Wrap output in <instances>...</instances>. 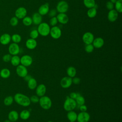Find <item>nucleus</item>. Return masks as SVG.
I'll use <instances>...</instances> for the list:
<instances>
[{"label":"nucleus","mask_w":122,"mask_h":122,"mask_svg":"<svg viewBox=\"0 0 122 122\" xmlns=\"http://www.w3.org/2000/svg\"><path fill=\"white\" fill-rule=\"evenodd\" d=\"M69 122H73V121H69Z\"/></svg>","instance_id":"nucleus-51"},{"label":"nucleus","mask_w":122,"mask_h":122,"mask_svg":"<svg viewBox=\"0 0 122 122\" xmlns=\"http://www.w3.org/2000/svg\"><path fill=\"white\" fill-rule=\"evenodd\" d=\"M39 35V34L37 30H31L30 33V38L35 39V40L38 37Z\"/></svg>","instance_id":"nucleus-38"},{"label":"nucleus","mask_w":122,"mask_h":122,"mask_svg":"<svg viewBox=\"0 0 122 122\" xmlns=\"http://www.w3.org/2000/svg\"><path fill=\"white\" fill-rule=\"evenodd\" d=\"M25 45L28 49L33 50L37 47V42L35 39L30 38L26 41Z\"/></svg>","instance_id":"nucleus-20"},{"label":"nucleus","mask_w":122,"mask_h":122,"mask_svg":"<svg viewBox=\"0 0 122 122\" xmlns=\"http://www.w3.org/2000/svg\"><path fill=\"white\" fill-rule=\"evenodd\" d=\"M115 10L118 13L122 12V0H117L115 3Z\"/></svg>","instance_id":"nucleus-35"},{"label":"nucleus","mask_w":122,"mask_h":122,"mask_svg":"<svg viewBox=\"0 0 122 122\" xmlns=\"http://www.w3.org/2000/svg\"><path fill=\"white\" fill-rule=\"evenodd\" d=\"M27 14V11L25 8L23 7H19L15 11V16L18 19H22Z\"/></svg>","instance_id":"nucleus-12"},{"label":"nucleus","mask_w":122,"mask_h":122,"mask_svg":"<svg viewBox=\"0 0 122 122\" xmlns=\"http://www.w3.org/2000/svg\"><path fill=\"white\" fill-rule=\"evenodd\" d=\"M106 7L108 10H110L114 9V4L112 3V2H111L110 1H109L106 3Z\"/></svg>","instance_id":"nucleus-42"},{"label":"nucleus","mask_w":122,"mask_h":122,"mask_svg":"<svg viewBox=\"0 0 122 122\" xmlns=\"http://www.w3.org/2000/svg\"><path fill=\"white\" fill-rule=\"evenodd\" d=\"M39 97H38L37 95H33L30 97V99L31 102L36 103L39 102Z\"/></svg>","instance_id":"nucleus-40"},{"label":"nucleus","mask_w":122,"mask_h":122,"mask_svg":"<svg viewBox=\"0 0 122 122\" xmlns=\"http://www.w3.org/2000/svg\"><path fill=\"white\" fill-rule=\"evenodd\" d=\"M47 122H53V121H48Z\"/></svg>","instance_id":"nucleus-50"},{"label":"nucleus","mask_w":122,"mask_h":122,"mask_svg":"<svg viewBox=\"0 0 122 122\" xmlns=\"http://www.w3.org/2000/svg\"><path fill=\"white\" fill-rule=\"evenodd\" d=\"M13 99L14 101L18 104L25 107L30 106L31 103L30 97L21 93H16L13 97Z\"/></svg>","instance_id":"nucleus-1"},{"label":"nucleus","mask_w":122,"mask_h":122,"mask_svg":"<svg viewBox=\"0 0 122 122\" xmlns=\"http://www.w3.org/2000/svg\"><path fill=\"white\" fill-rule=\"evenodd\" d=\"M33 62L32 57L29 55H24L20 58V64L27 67L30 66Z\"/></svg>","instance_id":"nucleus-8"},{"label":"nucleus","mask_w":122,"mask_h":122,"mask_svg":"<svg viewBox=\"0 0 122 122\" xmlns=\"http://www.w3.org/2000/svg\"><path fill=\"white\" fill-rule=\"evenodd\" d=\"M10 75V71L8 68H3L0 71V76L3 79H7Z\"/></svg>","instance_id":"nucleus-27"},{"label":"nucleus","mask_w":122,"mask_h":122,"mask_svg":"<svg viewBox=\"0 0 122 122\" xmlns=\"http://www.w3.org/2000/svg\"><path fill=\"white\" fill-rule=\"evenodd\" d=\"M72 83H73L75 84H78L80 83L81 80L79 77H74L72 78Z\"/></svg>","instance_id":"nucleus-45"},{"label":"nucleus","mask_w":122,"mask_h":122,"mask_svg":"<svg viewBox=\"0 0 122 122\" xmlns=\"http://www.w3.org/2000/svg\"><path fill=\"white\" fill-rule=\"evenodd\" d=\"M18 23H19V19L15 16L12 17L10 20V23L13 27L17 26Z\"/></svg>","instance_id":"nucleus-36"},{"label":"nucleus","mask_w":122,"mask_h":122,"mask_svg":"<svg viewBox=\"0 0 122 122\" xmlns=\"http://www.w3.org/2000/svg\"><path fill=\"white\" fill-rule=\"evenodd\" d=\"M104 43V40L101 37H97L94 39L92 44L93 47L97 49H99L102 48Z\"/></svg>","instance_id":"nucleus-19"},{"label":"nucleus","mask_w":122,"mask_h":122,"mask_svg":"<svg viewBox=\"0 0 122 122\" xmlns=\"http://www.w3.org/2000/svg\"><path fill=\"white\" fill-rule=\"evenodd\" d=\"M46 92V87L44 84H40L36 88V95L41 97L45 95Z\"/></svg>","instance_id":"nucleus-14"},{"label":"nucleus","mask_w":122,"mask_h":122,"mask_svg":"<svg viewBox=\"0 0 122 122\" xmlns=\"http://www.w3.org/2000/svg\"><path fill=\"white\" fill-rule=\"evenodd\" d=\"M56 18L58 21L62 24H66L69 21V17L65 13H59Z\"/></svg>","instance_id":"nucleus-15"},{"label":"nucleus","mask_w":122,"mask_h":122,"mask_svg":"<svg viewBox=\"0 0 122 122\" xmlns=\"http://www.w3.org/2000/svg\"><path fill=\"white\" fill-rule=\"evenodd\" d=\"M11 57H12V55H11L10 53H8V54H6L2 56V59L4 62H9L10 61Z\"/></svg>","instance_id":"nucleus-39"},{"label":"nucleus","mask_w":122,"mask_h":122,"mask_svg":"<svg viewBox=\"0 0 122 122\" xmlns=\"http://www.w3.org/2000/svg\"><path fill=\"white\" fill-rule=\"evenodd\" d=\"M67 117L69 121L75 122L77 120V114L73 110L68 112L67 114Z\"/></svg>","instance_id":"nucleus-26"},{"label":"nucleus","mask_w":122,"mask_h":122,"mask_svg":"<svg viewBox=\"0 0 122 122\" xmlns=\"http://www.w3.org/2000/svg\"><path fill=\"white\" fill-rule=\"evenodd\" d=\"M49 11V4L48 3H46L41 5L38 9V13L41 16L47 14Z\"/></svg>","instance_id":"nucleus-21"},{"label":"nucleus","mask_w":122,"mask_h":122,"mask_svg":"<svg viewBox=\"0 0 122 122\" xmlns=\"http://www.w3.org/2000/svg\"><path fill=\"white\" fill-rule=\"evenodd\" d=\"M23 24L26 26H29L32 23V20L31 18L29 16H25L22 19Z\"/></svg>","instance_id":"nucleus-34"},{"label":"nucleus","mask_w":122,"mask_h":122,"mask_svg":"<svg viewBox=\"0 0 122 122\" xmlns=\"http://www.w3.org/2000/svg\"><path fill=\"white\" fill-rule=\"evenodd\" d=\"M94 39L93 34L90 32H85L82 37V41L85 44H92Z\"/></svg>","instance_id":"nucleus-13"},{"label":"nucleus","mask_w":122,"mask_h":122,"mask_svg":"<svg viewBox=\"0 0 122 122\" xmlns=\"http://www.w3.org/2000/svg\"><path fill=\"white\" fill-rule=\"evenodd\" d=\"M72 83V78L68 76L63 77L60 81V85L64 89H67L70 87Z\"/></svg>","instance_id":"nucleus-10"},{"label":"nucleus","mask_w":122,"mask_h":122,"mask_svg":"<svg viewBox=\"0 0 122 122\" xmlns=\"http://www.w3.org/2000/svg\"><path fill=\"white\" fill-rule=\"evenodd\" d=\"M75 100L76 102L77 105H78L79 106L80 105L84 104L85 102V100L84 97L82 96L80 93L78 95V96H77V97L76 98Z\"/></svg>","instance_id":"nucleus-31"},{"label":"nucleus","mask_w":122,"mask_h":122,"mask_svg":"<svg viewBox=\"0 0 122 122\" xmlns=\"http://www.w3.org/2000/svg\"><path fill=\"white\" fill-rule=\"evenodd\" d=\"M66 73L68 76L72 78L75 77L77 73V71L75 67L73 66H70L67 69Z\"/></svg>","instance_id":"nucleus-23"},{"label":"nucleus","mask_w":122,"mask_h":122,"mask_svg":"<svg viewBox=\"0 0 122 122\" xmlns=\"http://www.w3.org/2000/svg\"><path fill=\"white\" fill-rule=\"evenodd\" d=\"M83 4L88 9L94 7L96 4L95 0H83Z\"/></svg>","instance_id":"nucleus-30"},{"label":"nucleus","mask_w":122,"mask_h":122,"mask_svg":"<svg viewBox=\"0 0 122 122\" xmlns=\"http://www.w3.org/2000/svg\"><path fill=\"white\" fill-rule=\"evenodd\" d=\"M50 34L53 39H58L61 35V30L58 26H52L51 28Z\"/></svg>","instance_id":"nucleus-6"},{"label":"nucleus","mask_w":122,"mask_h":122,"mask_svg":"<svg viewBox=\"0 0 122 122\" xmlns=\"http://www.w3.org/2000/svg\"><path fill=\"white\" fill-rule=\"evenodd\" d=\"M31 19L32 20V23L35 25H38L41 23L42 22V16L40 14H39L38 12L34 13L32 15Z\"/></svg>","instance_id":"nucleus-22"},{"label":"nucleus","mask_w":122,"mask_h":122,"mask_svg":"<svg viewBox=\"0 0 122 122\" xmlns=\"http://www.w3.org/2000/svg\"><path fill=\"white\" fill-rule=\"evenodd\" d=\"M16 72L18 76L21 78H24L28 74V71L26 67L20 64L16 67Z\"/></svg>","instance_id":"nucleus-9"},{"label":"nucleus","mask_w":122,"mask_h":122,"mask_svg":"<svg viewBox=\"0 0 122 122\" xmlns=\"http://www.w3.org/2000/svg\"><path fill=\"white\" fill-rule=\"evenodd\" d=\"M19 118V114L17 111L12 110L10 111L8 115V119L11 122H16Z\"/></svg>","instance_id":"nucleus-18"},{"label":"nucleus","mask_w":122,"mask_h":122,"mask_svg":"<svg viewBox=\"0 0 122 122\" xmlns=\"http://www.w3.org/2000/svg\"><path fill=\"white\" fill-rule=\"evenodd\" d=\"M69 9L68 3L64 0L59 1L56 6V10L59 13H66Z\"/></svg>","instance_id":"nucleus-5"},{"label":"nucleus","mask_w":122,"mask_h":122,"mask_svg":"<svg viewBox=\"0 0 122 122\" xmlns=\"http://www.w3.org/2000/svg\"><path fill=\"white\" fill-rule=\"evenodd\" d=\"M31 77H31L30 75L27 74V75L26 76H25L23 78H24V80H25V81H28L29 80H30V79Z\"/></svg>","instance_id":"nucleus-47"},{"label":"nucleus","mask_w":122,"mask_h":122,"mask_svg":"<svg viewBox=\"0 0 122 122\" xmlns=\"http://www.w3.org/2000/svg\"><path fill=\"white\" fill-rule=\"evenodd\" d=\"M14 102L13 97L10 95L6 96L4 100H3V103L5 106H10Z\"/></svg>","instance_id":"nucleus-29"},{"label":"nucleus","mask_w":122,"mask_h":122,"mask_svg":"<svg viewBox=\"0 0 122 122\" xmlns=\"http://www.w3.org/2000/svg\"><path fill=\"white\" fill-rule=\"evenodd\" d=\"M51 28L49 24L46 22H41L38 25L37 30L39 34L42 36H47L50 34Z\"/></svg>","instance_id":"nucleus-4"},{"label":"nucleus","mask_w":122,"mask_h":122,"mask_svg":"<svg viewBox=\"0 0 122 122\" xmlns=\"http://www.w3.org/2000/svg\"><path fill=\"white\" fill-rule=\"evenodd\" d=\"M90 120V115L87 112H81L77 114V121L78 122H88Z\"/></svg>","instance_id":"nucleus-11"},{"label":"nucleus","mask_w":122,"mask_h":122,"mask_svg":"<svg viewBox=\"0 0 122 122\" xmlns=\"http://www.w3.org/2000/svg\"><path fill=\"white\" fill-rule=\"evenodd\" d=\"M11 40L14 43L18 44L21 41V37L20 35L18 34H14L11 36Z\"/></svg>","instance_id":"nucleus-33"},{"label":"nucleus","mask_w":122,"mask_h":122,"mask_svg":"<svg viewBox=\"0 0 122 122\" xmlns=\"http://www.w3.org/2000/svg\"><path fill=\"white\" fill-rule=\"evenodd\" d=\"M117 0H110V1L112 2V3H113V4H115Z\"/></svg>","instance_id":"nucleus-48"},{"label":"nucleus","mask_w":122,"mask_h":122,"mask_svg":"<svg viewBox=\"0 0 122 122\" xmlns=\"http://www.w3.org/2000/svg\"><path fill=\"white\" fill-rule=\"evenodd\" d=\"M79 109L81 112H87V107L85 104H83L79 106Z\"/></svg>","instance_id":"nucleus-46"},{"label":"nucleus","mask_w":122,"mask_h":122,"mask_svg":"<svg viewBox=\"0 0 122 122\" xmlns=\"http://www.w3.org/2000/svg\"><path fill=\"white\" fill-rule=\"evenodd\" d=\"M4 122H11L10 121L9 119H7V120H5V121H4Z\"/></svg>","instance_id":"nucleus-49"},{"label":"nucleus","mask_w":122,"mask_h":122,"mask_svg":"<svg viewBox=\"0 0 122 122\" xmlns=\"http://www.w3.org/2000/svg\"><path fill=\"white\" fill-rule=\"evenodd\" d=\"M8 51L12 56L18 55L20 51V48L18 44L14 42L10 43L8 47Z\"/></svg>","instance_id":"nucleus-7"},{"label":"nucleus","mask_w":122,"mask_h":122,"mask_svg":"<svg viewBox=\"0 0 122 122\" xmlns=\"http://www.w3.org/2000/svg\"><path fill=\"white\" fill-rule=\"evenodd\" d=\"M58 20L56 18V17H53L51 18V19L50 20V24L51 26H56V25L58 23Z\"/></svg>","instance_id":"nucleus-41"},{"label":"nucleus","mask_w":122,"mask_h":122,"mask_svg":"<svg viewBox=\"0 0 122 122\" xmlns=\"http://www.w3.org/2000/svg\"><path fill=\"white\" fill-rule=\"evenodd\" d=\"M77 106V103L75 100L67 96L63 103V108L67 112L74 110Z\"/></svg>","instance_id":"nucleus-3"},{"label":"nucleus","mask_w":122,"mask_h":122,"mask_svg":"<svg viewBox=\"0 0 122 122\" xmlns=\"http://www.w3.org/2000/svg\"><path fill=\"white\" fill-rule=\"evenodd\" d=\"M108 19L111 22H114L118 17V12L114 9L110 10L108 13Z\"/></svg>","instance_id":"nucleus-17"},{"label":"nucleus","mask_w":122,"mask_h":122,"mask_svg":"<svg viewBox=\"0 0 122 122\" xmlns=\"http://www.w3.org/2000/svg\"><path fill=\"white\" fill-rule=\"evenodd\" d=\"M79 93L78 92H71L69 95V97L73 99L74 100H75L76 98L77 97V96H78V95L79 94Z\"/></svg>","instance_id":"nucleus-44"},{"label":"nucleus","mask_w":122,"mask_h":122,"mask_svg":"<svg viewBox=\"0 0 122 122\" xmlns=\"http://www.w3.org/2000/svg\"><path fill=\"white\" fill-rule=\"evenodd\" d=\"M87 15L90 18H94L96 16L97 14V9L95 8H91L89 9L88 11H87Z\"/></svg>","instance_id":"nucleus-32"},{"label":"nucleus","mask_w":122,"mask_h":122,"mask_svg":"<svg viewBox=\"0 0 122 122\" xmlns=\"http://www.w3.org/2000/svg\"><path fill=\"white\" fill-rule=\"evenodd\" d=\"M11 41V36L8 33H4L0 36V43L2 45H8Z\"/></svg>","instance_id":"nucleus-16"},{"label":"nucleus","mask_w":122,"mask_h":122,"mask_svg":"<svg viewBox=\"0 0 122 122\" xmlns=\"http://www.w3.org/2000/svg\"><path fill=\"white\" fill-rule=\"evenodd\" d=\"M57 11L56 10H55V9L51 10L48 13V15H49V16L51 17V18L53 17H55L56 14H57Z\"/></svg>","instance_id":"nucleus-43"},{"label":"nucleus","mask_w":122,"mask_h":122,"mask_svg":"<svg viewBox=\"0 0 122 122\" xmlns=\"http://www.w3.org/2000/svg\"><path fill=\"white\" fill-rule=\"evenodd\" d=\"M11 65L13 66L17 67L20 64V57L18 55H13L11 57L10 61Z\"/></svg>","instance_id":"nucleus-28"},{"label":"nucleus","mask_w":122,"mask_h":122,"mask_svg":"<svg viewBox=\"0 0 122 122\" xmlns=\"http://www.w3.org/2000/svg\"><path fill=\"white\" fill-rule=\"evenodd\" d=\"M39 103L40 106L44 110H49L52 106V101L51 98L46 95L41 96L39 99Z\"/></svg>","instance_id":"nucleus-2"},{"label":"nucleus","mask_w":122,"mask_h":122,"mask_svg":"<svg viewBox=\"0 0 122 122\" xmlns=\"http://www.w3.org/2000/svg\"><path fill=\"white\" fill-rule=\"evenodd\" d=\"M94 47H93V45L92 44H86L84 50L87 53H91L94 50Z\"/></svg>","instance_id":"nucleus-37"},{"label":"nucleus","mask_w":122,"mask_h":122,"mask_svg":"<svg viewBox=\"0 0 122 122\" xmlns=\"http://www.w3.org/2000/svg\"><path fill=\"white\" fill-rule=\"evenodd\" d=\"M30 116V112L28 110H23L21 111L19 114V117L23 120H26L28 119Z\"/></svg>","instance_id":"nucleus-24"},{"label":"nucleus","mask_w":122,"mask_h":122,"mask_svg":"<svg viewBox=\"0 0 122 122\" xmlns=\"http://www.w3.org/2000/svg\"><path fill=\"white\" fill-rule=\"evenodd\" d=\"M27 85L30 90H34L37 86V81L35 78L31 77L27 81Z\"/></svg>","instance_id":"nucleus-25"}]
</instances>
